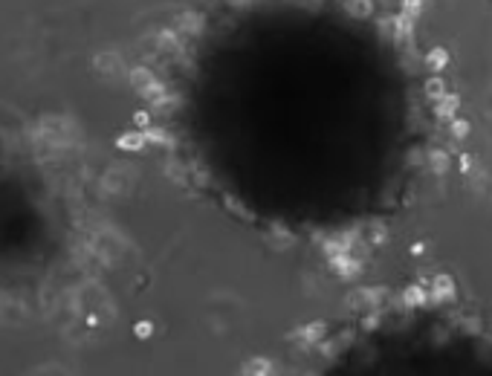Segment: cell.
<instances>
[{
    "instance_id": "obj_1",
    "label": "cell",
    "mask_w": 492,
    "mask_h": 376,
    "mask_svg": "<svg viewBox=\"0 0 492 376\" xmlns=\"http://www.w3.org/2000/svg\"><path fill=\"white\" fill-rule=\"evenodd\" d=\"M454 107H458V101H454V98H446V101H443V110H440V113H443V116H449V113H454Z\"/></svg>"
},
{
    "instance_id": "obj_2",
    "label": "cell",
    "mask_w": 492,
    "mask_h": 376,
    "mask_svg": "<svg viewBox=\"0 0 492 376\" xmlns=\"http://www.w3.org/2000/svg\"><path fill=\"white\" fill-rule=\"evenodd\" d=\"M428 61H434V67H443V61H446V52H443V49H438L434 55H428Z\"/></svg>"
},
{
    "instance_id": "obj_3",
    "label": "cell",
    "mask_w": 492,
    "mask_h": 376,
    "mask_svg": "<svg viewBox=\"0 0 492 376\" xmlns=\"http://www.w3.org/2000/svg\"><path fill=\"white\" fill-rule=\"evenodd\" d=\"M428 93H432V96H440V93H443V84L440 81H428Z\"/></svg>"
},
{
    "instance_id": "obj_4",
    "label": "cell",
    "mask_w": 492,
    "mask_h": 376,
    "mask_svg": "<svg viewBox=\"0 0 492 376\" xmlns=\"http://www.w3.org/2000/svg\"><path fill=\"white\" fill-rule=\"evenodd\" d=\"M452 130H454L458 136H466V130H469V125H466V122H458V125H452Z\"/></svg>"
}]
</instances>
